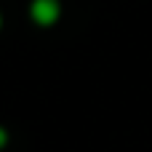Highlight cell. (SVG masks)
Returning a JSON list of instances; mask_svg holds the SVG:
<instances>
[{
	"label": "cell",
	"instance_id": "obj_1",
	"mask_svg": "<svg viewBox=\"0 0 152 152\" xmlns=\"http://www.w3.org/2000/svg\"><path fill=\"white\" fill-rule=\"evenodd\" d=\"M32 19L37 24H53L59 19V3L56 0H35L32 3Z\"/></svg>",
	"mask_w": 152,
	"mask_h": 152
},
{
	"label": "cell",
	"instance_id": "obj_2",
	"mask_svg": "<svg viewBox=\"0 0 152 152\" xmlns=\"http://www.w3.org/2000/svg\"><path fill=\"white\" fill-rule=\"evenodd\" d=\"M5 142H8V134H5V128H0V150L5 147Z\"/></svg>",
	"mask_w": 152,
	"mask_h": 152
}]
</instances>
